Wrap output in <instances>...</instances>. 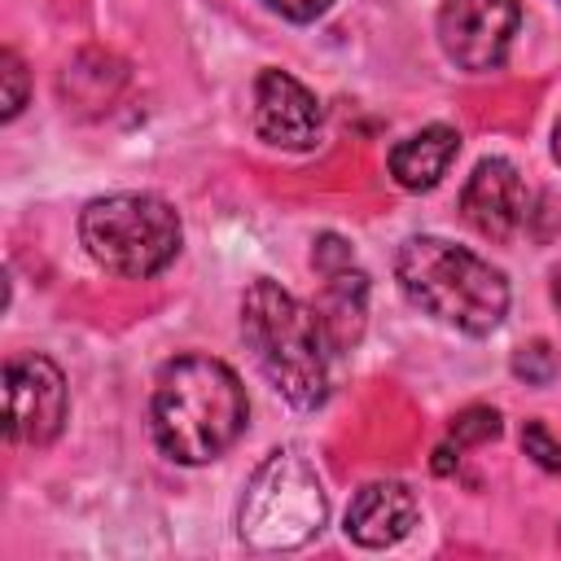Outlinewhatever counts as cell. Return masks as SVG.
Returning a JSON list of instances; mask_svg holds the SVG:
<instances>
[{
  "mask_svg": "<svg viewBox=\"0 0 561 561\" xmlns=\"http://www.w3.org/2000/svg\"><path fill=\"white\" fill-rule=\"evenodd\" d=\"M245 416V386L224 359L180 355L158 373L149 425L162 456L180 465H206L241 438Z\"/></svg>",
  "mask_w": 561,
  "mask_h": 561,
  "instance_id": "1",
  "label": "cell"
},
{
  "mask_svg": "<svg viewBox=\"0 0 561 561\" xmlns=\"http://www.w3.org/2000/svg\"><path fill=\"white\" fill-rule=\"evenodd\" d=\"M394 276L412 307L473 337L500 329L508 311L504 272L443 237H408L399 245Z\"/></svg>",
  "mask_w": 561,
  "mask_h": 561,
  "instance_id": "2",
  "label": "cell"
},
{
  "mask_svg": "<svg viewBox=\"0 0 561 561\" xmlns=\"http://www.w3.org/2000/svg\"><path fill=\"white\" fill-rule=\"evenodd\" d=\"M241 333L263 377L294 403L320 408L329 394V337L311 307L259 276L241 298Z\"/></svg>",
  "mask_w": 561,
  "mask_h": 561,
  "instance_id": "3",
  "label": "cell"
},
{
  "mask_svg": "<svg viewBox=\"0 0 561 561\" xmlns=\"http://www.w3.org/2000/svg\"><path fill=\"white\" fill-rule=\"evenodd\" d=\"M79 237L96 267L123 280H145L180 254L184 228L175 206L153 193H110L83 206Z\"/></svg>",
  "mask_w": 561,
  "mask_h": 561,
  "instance_id": "4",
  "label": "cell"
},
{
  "mask_svg": "<svg viewBox=\"0 0 561 561\" xmlns=\"http://www.w3.org/2000/svg\"><path fill=\"white\" fill-rule=\"evenodd\" d=\"M324 517H329V500L316 478V465L302 451L280 447L245 482L237 530L259 552H285L320 535Z\"/></svg>",
  "mask_w": 561,
  "mask_h": 561,
  "instance_id": "5",
  "label": "cell"
},
{
  "mask_svg": "<svg viewBox=\"0 0 561 561\" xmlns=\"http://www.w3.org/2000/svg\"><path fill=\"white\" fill-rule=\"evenodd\" d=\"M4 430L9 443L44 447L66 425V377L48 355H13L4 364Z\"/></svg>",
  "mask_w": 561,
  "mask_h": 561,
  "instance_id": "6",
  "label": "cell"
},
{
  "mask_svg": "<svg viewBox=\"0 0 561 561\" xmlns=\"http://www.w3.org/2000/svg\"><path fill=\"white\" fill-rule=\"evenodd\" d=\"M522 4L517 0H443L438 9V44L460 70H495L508 57L517 35Z\"/></svg>",
  "mask_w": 561,
  "mask_h": 561,
  "instance_id": "7",
  "label": "cell"
},
{
  "mask_svg": "<svg viewBox=\"0 0 561 561\" xmlns=\"http://www.w3.org/2000/svg\"><path fill=\"white\" fill-rule=\"evenodd\" d=\"M530 206L535 197L508 158H482L460 188V215L486 241H513L535 215Z\"/></svg>",
  "mask_w": 561,
  "mask_h": 561,
  "instance_id": "8",
  "label": "cell"
},
{
  "mask_svg": "<svg viewBox=\"0 0 561 561\" xmlns=\"http://www.w3.org/2000/svg\"><path fill=\"white\" fill-rule=\"evenodd\" d=\"M320 101L285 70H263L254 79V131L280 149H311L320 140Z\"/></svg>",
  "mask_w": 561,
  "mask_h": 561,
  "instance_id": "9",
  "label": "cell"
},
{
  "mask_svg": "<svg viewBox=\"0 0 561 561\" xmlns=\"http://www.w3.org/2000/svg\"><path fill=\"white\" fill-rule=\"evenodd\" d=\"M412 526H416V495L394 478L359 486L351 508H346V535L364 548L399 543Z\"/></svg>",
  "mask_w": 561,
  "mask_h": 561,
  "instance_id": "10",
  "label": "cell"
},
{
  "mask_svg": "<svg viewBox=\"0 0 561 561\" xmlns=\"http://www.w3.org/2000/svg\"><path fill=\"white\" fill-rule=\"evenodd\" d=\"M316 316H320L324 337H329L333 351L355 346L359 333H364V316H368V276L351 263L324 267V289H320Z\"/></svg>",
  "mask_w": 561,
  "mask_h": 561,
  "instance_id": "11",
  "label": "cell"
},
{
  "mask_svg": "<svg viewBox=\"0 0 561 561\" xmlns=\"http://www.w3.org/2000/svg\"><path fill=\"white\" fill-rule=\"evenodd\" d=\"M456 153H460V131L447 127V123H430V127L412 131L408 140H399L390 149V175L403 188L421 193V188H434L447 175Z\"/></svg>",
  "mask_w": 561,
  "mask_h": 561,
  "instance_id": "12",
  "label": "cell"
},
{
  "mask_svg": "<svg viewBox=\"0 0 561 561\" xmlns=\"http://www.w3.org/2000/svg\"><path fill=\"white\" fill-rule=\"evenodd\" d=\"M500 434V412L495 408H465L451 421V443L456 447H473V443H491Z\"/></svg>",
  "mask_w": 561,
  "mask_h": 561,
  "instance_id": "13",
  "label": "cell"
},
{
  "mask_svg": "<svg viewBox=\"0 0 561 561\" xmlns=\"http://www.w3.org/2000/svg\"><path fill=\"white\" fill-rule=\"evenodd\" d=\"M0 79H4L0 118L9 123V118H18V114H22V105H26V66H22V57H18L13 48H4V57H0Z\"/></svg>",
  "mask_w": 561,
  "mask_h": 561,
  "instance_id": "14",
  "label": "cell"
},
{
  "mask_svg": "<svg viewBox=\"0 0 561 561\" xmlns=\"http://www.w3.org/2000/svg\"><path fill=\"white\" fill-rule=\"evenodd\" d=\"M513 373H517L522 381H530V386H548V381L557 377V355H552V346H548V342L522 346V351L513 355Z\"/></svg>",
  "mask_w": 561,
  "mask_h": 561,
  "instance_id": "15",
  "label": "cell"
},
{
  "mask_svg": "<svg viewBox=\"0 0 561 561\" xmlns=\"http://www.w3.org/2000/svg\"><path fill=\"white\" fill-rule=\"evenodd\" d=\"M522 447H526V456H530L539 469H548V473H561V443L548 434V425H539V421H526V430H522Z\"/></svg>",
  "mask_w": 561,
  "mask_h": 561,
  "instance_id": "16",
  "label": "cell"
},
{
  "mask_svg": "<svg viewBox=\"0 0 561 561\" xmlns=\"http://www.w3.org/2000/svg\"><path fill=\"white\" fill-rule=\"evenodd\" d=\"M263 4L280 18H289V22H316L320 13H329L333 0H263Z\"/></svg>",
  "mask_w": 561,
  "mask_h": 561,
  "instance_id": "17",
  "label": "cell"
},
{
  "mask_svg": "<svg viewBox=\"0 0 561 561\" xmlns=\"http://www.w3.org/2000/svg\"><path fill=\"white\" fill-rule=\"evenodd\" d=\"M434 456H438V460H434V469H438V473H447V469L456 465V456H451V443H447V447H438Z\"/></svg>",
  "mask_w": 561,
  "mask_h": 561,
  "instance_id": "18",
  "label": "cell"
},
{
  "mask_svg": "<svg viewBox=\"0 0 561 561\" xmlns=\"http://www.w3.org/2000/svg\"><path fill=\"white\" fill-rule=\"evenodd\" d=\"M552 158L561 162V114H557V127H552Z\"/></svg>",
  "mask_w": 561,
  "mask_h": 561,
  "instance_id": "19",
  "label": "cell"
}]
</instances>
